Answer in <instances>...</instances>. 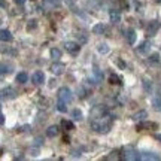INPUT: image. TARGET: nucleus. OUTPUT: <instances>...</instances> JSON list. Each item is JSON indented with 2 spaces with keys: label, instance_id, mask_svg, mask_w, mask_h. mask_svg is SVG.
<instances>
[{
  "label": "nucleus",
  "instance_id": "2eb2a0df",
  "mask_svg": "<svg viewBox=\"0 0 161 161\" xmlns=\"http://www.w3.org/2000/svg\"><path fill=\"white\" fill-rule=\"evenodd\" d=\"M146 116H148L146 110H139V112H136V114L133 115V119L134 121H143Z\"/></svg>",
  "mask_w": 161,
  "mask_h": 161
},
{
  "label": "nucleus",
  "instance_id": "39448f33",
  "mask_svg": "<svg viewBox=\"0 0 161 161\" xmlns=\"http://www.w3.org/2000/svg\"><path fill=\"white\" fill-rule=\"evenodd\" d=\"M31 82L35 84V85H42L43 82H45V73L43 72H35L33 75H31Z\"/></svg>",
  "mask_w": 161,
  "mask_h": 161
},
{
  "label": "nucleus",
  "instance_id": "c85d7f7f",
  "mask_svg": "<svg viewBox=\"0 0 161 161\" xmlns=\"http://www.w3.org/2000/svg\"><path fill=\"white\" fill-rule=\"evenodd\" d=\"M143 86H145V91L149 92L151 88H152V84H149V80H148V79H145L143 80Z\"/></svg>",
  "mask_w": 161,
  "mask_h": 161
},
{
  "label": "nucleus",
  "instance_id": "5701e85b",
  "mask_svg": "<svg viewBox=\"0 0 161 161\" xmlns=\"http://www.w3.org/2000/svg\"><path fill=\"white\" fill-rule=\"evenodd\" d=\"M51 57L54 60H58V58H61V51L58 49V48H52L51 49Z\"/></svg>",
  "mask_w": 161,
  "mask_h": 161
},
{
  "label": "nucleus",
  "instance_id": "7c9ffc66",
  "mask_svg": "<svg viewBox=\"0 0 161 161\" xmlns=\"http://www.w3.org/2000/svg\"><path fill=\"white\" fill-rule=\"evenodd\" d=\"M118 158H119V155H118V152H115V151L112 152V155L108 157V160H118Z\"/></svg>",
  "mask_w": 161,
  "mask_h": 161
},
{
  "label": "nucleus",
  "instance_id": "9b49d317",
  "mask_svg": "<svg viewBox=\"0 0 161 161\" xmlns=\"http://www.w3.org/2000/svg\"><path fill=\"white\" fill-rule=\"evenodd\" d=\"M0 39L3 40V42H11L12 40L11 31H9V30H6V29H3L2 31H0Z\"/></svg>",
  "mask_w": 161,
  "mask_h": 161
},
{
  "label": "nucleus",
  "instance_id": "72a5a7b5",
  "mask_svg": "<svg viewBox=\"0 0 161 161\" xmlns=\"http://www.w3.org/2000/svg\"><path fill=\"white\" fill-rule=\"evenodd\" d=\"M64 2H66L67 5H73V3H75L76 0H64Z\"/></svg>",
  "mask_w": 161,
  "mask_h": 161
},
{
  "label": "nucleus",
  "instance_id": "412c9836",
  "mask_svg": "<svg viewBox=\"0 0 161 161\" xmlns=\"http://www.w3.org/2000/svg\"><path fill=\"white\" fill-rule=\"evenodd\" d=\"M97 51L104 55V54H108V52H109V46H108V43H100V45L97 46Z\"/></svg>",
  "mask_w": 161,
  "mask_h": 161
},
{
  "label": "nucleus",
  "instance_id": "c756f323",
  "mask_svg": "<svg viewBox=\"0 0 161 161\" xmlns=\"http://www.w3.org/2000/svg\"><path fill=\"white\" fill-rule=\"evenodd\" d=\"M80 152H82V148H76V149H72V152H70V154H72L73 157H80V155H82Z\"/></svg>",
  "mask_w": 161,
  "mask_h": 161
},
{
  "label": "nucleus",
  "instance_id": "4be33fe9",
  "mask_svg": "<svg viewBox=\"0 0 161 161\" xmlns=\"http://www.w3.org/2000/svg\"><path fill=\"white\" fill-rule=\"evenodd\" d=\"M61 125H63V128H66V130H73V128H75L73 122H72V121H67V119L61 121Z\"/></svg>",
  "mask_w": 161,
  "mask_h": 161
},
{
  "label": "nucleus",
  "instance_id": "2f4dec72",
  "mask_svg": "<svg viewBox=\"0 0 161 161\" xmlns=\"http://www.w3.org/2000/svg\"><path fill=\"white\" fill-rule=\"evenodd\" d=\"M36 27V21L35 19H31V21H29V25H27V30H30V29H35Z\"/></svg>",
  "mask_w": 161,
  "mask_h": 161
},
{
  "label": "nucleus",
  "instance_id": "f8f14e48",
  "mask_svg": "<svg viewBox=\"0 0 161 161\" xmlns=\"http://www.w3.org/2000/svg\"><path fill=\"white\" fill-rule=\"evenodd\" d=\"M157 124L155 122H140V124H137V130H146V128H157Z\"/></svg>",
  "mask_w": 161,
  "mask_h": 161
},
{
  "label": "nucleus",
  "instance_id": "aec40b11",
  "mask_svg": "<svg viewBox=\"0 0 161 161\" xmlns=\"http://www.w3.org/2000/svg\"><path fill=\"white\" fill-rule=\"evenodd\" d=\"M72 116H73V119H76V121H82V118H84V114H82V110L75 109L73 112H72Z\"/></svg>",
  "mask_w": 161,
  "mask_h": 161
},
{
  "label": "nucleus",
  "instance_id": "423d86ee",
  "mask_svg": "<svg viewBox=\"0 0 161 161\" xmlns=\"http://www.w3.org/2000/svg\"><path fill=\"white\" fill-rule=\"evenodd\" d=\"M2 97L3 98H15L17 97V91L11 88V86H8V88H3L2 90Z\"/></svg>",
  "mask_w": 161,
  "mask_h": 161
},
{
  "label": "nucleus",
  "instance_id": "7ed1b4c3",
  "mask_svg": "<svg viewBox=\"0 0 161 161\" xmlns=\"http://www.w3.org/2000/svg\"><path fill=\"white\" fill-rule=\"evenodd\" d=\"M124 160L127 161H137L140 160V155H139V152L137 151H134L133 148H127L125 151H124Z\"/></svg>",
  "mask_w": 161,
  "mask_h": 161
},
{
  "label": "nucleus",
  "instance_id": "a211bd4d",
  "mask_svg": "<svg viewBox=\"0 0 161 161\" xmlns=\"http://www.w3.org/2000/svg\"><path fill=\"white\" fill-rule=\"evenodd\" d=\"M29 80V75L25 73V72H21V73H18L17 75V82L18 84H25Z\"/></svg>",
  "mask_w": 161,
  "mask_h": 161
},
{
  "label": "nucleus",
  "instance_id": "f03ea898",
  "mask_svg": "<svg viewBox=\"0 0 161 161\" xmlns=\"http://www.w3.org/2000/svg\"><path fill=\"white\" fill-rule=\"evenodd\" d=\"M58 100H61L64 103H70L72 100H73V96H72V91H70L67 86H61L60 90H58Z\"/></svg>",
  "mask_w": 161,
  "mask_h": 161
},
{
  "label": "nucleus",
  "instance_id": "b1692460",
  "mask_svg": "<svg viewBox=\"0 0 161 161\" xmlns=\"http://www.w3.org/2000/svg\"><path fill=\"white\" fill-rule=\"evenodd\" d=\"M12 72V66L11 64H2V75H6V73H11Z\"/></svg>",
  "mask_w": 161,
  "mask_h": 161
},
{
  "label": "nucleus",
  "instance_id": "dca6fc26",
  "mask_svg": "<svg viewBox=\"0 0 161 161\" xmlns=\"http://www.w3.org/2000/svg\"><path fill=\"white\" fill-rule=\"evenodd\" d=\"M152 106H154V109L161 112V96H155V97L152 98Z\"/></svg>",
  "mask_w": 161,
  "mask_h": 161
},
{
  "label": "nucleus",
  "instance_id": "0eeeda50",
  "mask_svg": "<svg viewBox=\"0 0 161 161\" xmlns=\"http://www.w3.org/2000/svg\"><path fill=\"white\" fill-rule=\"evenodd\" d=\"M140 160H145V161H158L160 160V155H157L154 152H143L140 155Z\"/></svg>",
  "mask_w": 161,
  "mask_h": 161
},
{
  "label": "nucleus",
  "instance_id": "c9c22d12",
  "mask_svg": "<svg viewBox=\"0 0 161 161\" xmlns=\"http://www.w3.org/2000/svg\"><path fill=\"white\" fill-rule=\"evenodd\" d=\"M155 139H157V140H160V142H161V134H155Z\"/></svg>",
  "mask_w": 161,
  "mask_h": 161
},
{
  "label": "nucleus",
  "instance_id": "f257e3e1",
  "mask_svg": "<svg viewBox=\"0 0 161 161\" xmlns=\"http://www.w3.org/2000/svg\"><path fill=\"white\" fill-rule=\"evenodd\" d=\"M91 128L94 131L102 133V134H106V133L110 131L112 128V116L106 112L100 116H92L91 119Z\"/></svg>",
  "mask_w": 161,
  "mask_h": 161
},
{
  "label": "nucleus",
  "instance_id": "f3484780",
  "mask_svg": "<svg viewBox=\"0 0 161 161\" xmlns=\"http://www.w3.org/2000/svg\"><path fill=\"white\" fill-rule=\"evenodd\" d=\"M149 49H151L149 42H143V43H140V46L137 48V52H140V54H146Z\"/></svg>",
  "mask_w": 161,
  "mask_h": 161
},
{
  "label": "nucleus",
  "instance_id": "bb28decb",
  "mask_svg": "<svg viewBox=\"0 0 161 161\" xmlns=\"http://www.w3.org/2000/svg\"><path fill=\"white\" fill-rule=\"evenodd\" d=\"M45 3L46 5H49V6H60V3H61V0H45Z\"/></svg>",
  "mask_w": 161,
  "mask_h": 161
},
{
  "label": "nucleus",
  "instance_id": "1a4fd4ad",
  "mask_svg": "<svg viewBox=\"0 0 161 161\" xmlns=\"http://www.w3.org/2000/svg\"><path fill=\"white\" fill-rule=\"evenodd\" d=\"M125 39L130 45H134V42H136V31L133 29L125 30Z\"/></svg>",
  "mask_w": 161,
  "mask_h": 161
},
{
  "label": "nucleus",
  "instance_id": "6ab92c4d",
  "mask_svg": "<svg viewBox=\"0 0 161 161\" xmlns=\"http://www.w3.org/2000/svg\"><path fill=\"white\" fill-rule=\"evenodd\" d=\"M158 27H160V25H158V23H152L149 27H148V35H149V36H155L157 31H158Z\"/></svg>",
  "mask_w": 161,
  "mask_h": 161
},
{
  "label": "nucleus",
  "instance_id": "e433bc0d",
  "mask_svg": "<svg viewBox=\"0 0 161 161\" xmlns=\"http://www.w3.org/2000/svg\"><path fill=\"white\" fill-rule=\"evenodd\" d=\"M157 2H161V0H157Z\"/></svg>",
  "mask_w": 161,
  "mask_h": 161
},
{
  "label": "nucleus",
  "instance_id": "473e14b6",
  "mask_svg": "<svg viewBox=\"0 0 161 161\" xmlns=\"http://www.w3.org/2000/svg\"><path fill=\"white\" fill-rule=\"evenodd\" d=\"M14 2H15L17 5H24V3H25V0H14Z\"/></svg>",
  "mask_w": 161,
  "mask_h": 161
},
{
  "label": "nucleus",
  "instance_id": "20e7f679",
  "mask_svg": "<svg viewBox=\"0 0 161 161\" xmlns=\"http://www.w3.org/2000/svg\"><path fill=\"white\" fill-rule=\"evenodd\" d=\"M64 46H66V49H67V52H70V54H78V52L80 51V45L79 43H76V42H72V40H69V42H66L64 43Z\"/></svg>",
  "mask_w": 161,
  "mask_h": 161
},
{
  "label": "nucleus",
  "instance_id": "ddd939ff",
  "mask_svg": "<svg viewBox=\"0 0 161 161\" xmlns=\"http://www.w3.org/2000/svg\"><path fill=\"white\" fill-rule=\"evenodd\" d=\"M58 134V127L57 125H49L48 130H46V136L48 137H55Z\"/></svg>",
  "mask_w": 161,
  "mask_h": 161
},
{
  "label": "nucleus",
  "instance_id": "4468645a",
  "mask_svg": "<svg viewBox=\"0 0 161 161\" xmlns=\"http://www.w3.org/2000/svg\"><path fill=\"white\" fill-rule=\"evenodd\" d=\"M109 17H110V21H112L114 24H116V23H119L121 21V14L118 11H110Z\"/></svg>",
  "mask_w": 161,
  "mask_h": 161
},
{
  "label": "nucleus",
  "instance_id": "cd10ccee",
  "mask_svg": "<svg viewBox=\"0 0 161 161\" xmlns=\"http://www.w3.org/2000/svg\"><path fill=\"white\" fill-rule=\"evenodd\" d=\"M149 61H152V63H158L160 61V54H152V55H149Z\"/></svg>",
  "mask_w": 161,
  "mask_h": 161
},
{
  "label": "nucleus",
  "instance_id": "a878e982",
  "mask_svg": "<svg viewBox=\"0 0 161 161\" xmlns=\"http://www.w3.org/2000/svg\"><path fill=\"white\" fill-rule=\"evenodd\" d=\"M109 80H110V84H121V78L119 76H116V75H112L109 76Z\"/></svg>",
  "mask_w": 161,
  "mask_h": 161
},
{
  "label": "nucleus",
  "instance_id": "6e6552de",
  "mask_svg": "<svg viewBox=\"0 0 161 161\" xmlns=\"http://www.w3.org/2000/svg\"><path fill=\"white\" fill-rule=\"evenodd\" d=\"M64 69H66V66H64L63 63H55L51 66V72L54 75H61L64 72Z\"/></svg>",
  "mask_w": 161,
  "mask_h": 161
},
{
  "label": "nucleus",
  "instance_id": "f704fd0d",
  "mask_svg": "<svg viewBox=\"0 0 161 161\" xmlns=\"http://www.w3.org/2000/svg\"><path fill=\"white\" fill-rule=\"evenodd\" d=\"M0 122L5 124V115H0Z\"/></svg>",
  "mask_w": 161,
  "mask_h": 161
},
{
  "label": "nucleus",
  "instance_id": "9d476101",
  "mask_svg": "<svg viewBox=\"0 0 161 161\" xmlns=\"http://www.w3.org/2000/svg\"><path fill=\"white\" fill-rule=\"evenodd\" d=\"M106 25L104 24H102V23H98V24H96L94 27H92V33L94 35H103V33H106Z\"/></svg>",
  "mask_w": 161,
  "mask_h": 161
},
{
  "label": "nucleus",
  "instance_id": "393cba45",
  "mask_svg": "<svg viewBox=\"0 0 161 161\" xmlns=\"http://www.w3.org/2000/svg\"><path fill=\"white\" fill-rule=\"evenodd\" d=\"M67 103H64V102H61V100H58V103H57V109L60 110V112H67V106H66Z\"/></svg>",
  "mask_w": 161,
  "mask_h": 161
}]
</instances>
